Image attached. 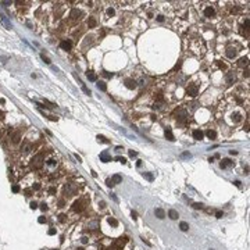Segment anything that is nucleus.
I'll use <instances>...</instances> for the list:
<instances>
[{"label": "nucleus", "mask_w": 250, "mask_h": 250, "mask_svg": "<svg viewBox=\"0 0 250 250\" xmlns=\"http://www.w3.org/2000/svg\"><path fill=\"white\" fill-rule=\"evenodd\" d=\"M96 86H97V89H99V90H102V92H106V90H107V86H106L104 82H97Z\"/></svg>", "instance_id": "a211bd4d"}, {"label": "nucleus", "mask_w": 250, "mask_h": 250, "mask_svg": "<svg viewBox=\"0 0 250 250\" xmlns=\"http://www.w3.org/2000/svg\"><path fill=\"white\" fill-rule=\"evenodd\" d=\"M129 156H131V157H136L138 153L136 152H133V150H129Z\"/></svg>", "instance_id": "ea45409f"}, {"label": "nucleus", "mask_w": 250, "mask_h": 250, "mask_svg": "<svg viewBox=\"0 0 250 250\" xmlns=\"http://www.w3.org/2000/svg\"><path fill=\"white\" fill-rule=\"evenodd\" d=\"M193 209L194 210H202L203 209V203H193Z\"/></svg>", "instance_id": "b1692460"}, {"label": "nucleus", "mask_w": 250, "mask_h": 250, "mask_svg": "<svg viewBox=\"0 0 250 250\" xmlns=\"http://www.w3.org/2000/svg\"><path fill=\"white\" fill-rule=\"evenodd\" d=\"M111 181H113V184H114V185H115V184H121L122 177H121V175H118V174H115V175H113Z\"/></svg>", "instance_id": "4468645a"}, {"label": "nucleus", "mask_w": 250, "mask_h": 250, "mask_svg": "<svg viewBox=\"0 0 250 250\" xmlns=\"http://www.w3.org/2000/svg\"><path fill=\"white\" fill-rule=\"evenodd\" d=\"M77 250H83V249H82V247H79V249H77Z\"/></svg>", "instance_id": "bf43d9fd"}, {"label": "nucleus", "mask_w": 250, "mask_h": 250, "mask_svg": "<svg viewBox=\"0 0 250 250\" xmlns=\"http://www.w3.org/2000/svg\"><path fill=\"white\" fill-rule=\"evenodd\" d=\"M18 140H20V135H18V133H17L15 136L13 138V142H14V143H18Z\"/></svg>", "instance_id": "4c0bfd02"}, {"label": "nucleus", "mask_w": 250, "mask_h": 250, "mask_svg": "<svg viewBox=\"0 0 250 250\" xmlns=\"http://www.w3.org/2000/svg\"><path fill=\"white\" fill-rule=\"evenodd\" d=\"M215 217L217 218H222L224 217V213H222V211H217V213H215Z\"/></svg>", "instance_id": "e433bc0d"}, {"label": "nucleus", "mask_w": 250, "mask_h": 250, "mask_svg": "<svg viewBox=\"0 0 250 250\" xmlns=\"http://www.w3.org/2000/svg\"><path fill=\"white\" fill-rule=\"evenodd\" d=\"M86 75H88L89 81H92V82H96V81H97V77H96V74H95V72H92V71H88V72H86Z\"/></svg>", "instance_id": "2eb2a0df"}, {"label": "nucleus", "mask_w": 250, "mask_h": 250, "mask_svg": "<svg viewBox=\"0 0 250 250\" xmlns=\"http://www.w3.org/2000/svg\"><path fill=\"white\" fill-rule=\"evenodd\" d=\"M70 17H71L72 20H77V18H79V17H81V11H78L77 8H74L72 11H71V14H70Z\"/></svg>", "instance_id": "ddd939ff"}, {"label": "nucleus", "mask_w": 250, "mask_h": 250, "mask_svg": "<svg viewBox=\"0 0 250 250\" xmlns=\"http://www.w3.org/2000/svg\"><path fill=\"white\" fill-rule=\"evenodd\" d=\"M11 189H13V192H14V193H18V192H20V186H18V185H13V188H11Z\"/></svg>", "instance_id": "7c9ffc66"}, {"label": "nucleus", "mask_w": 250, "mask_h": 250, "mask_svg": "<svg viewBox=\"0 0 250 250\" xmlns=\"http://www.w3.org/2000/svg\"><path fill=\"white\" fill-rule=\"evenodd\" d=\"M131 215H132V218H133V219H136V218H138V213H136V211H133V210H132V213H131Z\"/></svg>", "instance_id": "a19ab883"}, {"label": "nucleus", "mask_w": 250, "mask_h": 250, "mask_svg": "<svg viewBox=\"0 0 250 250\" xmlns=\"http://www.w3.org/2000/svg\"><path fill=\"white\" fill-rule=\"evenodd\" d=\"M232 164H234V161H231V160L225 158V160H222V161H221V168H228V167H231Z\"/></svg>", "instance_id": "9b49d317"}, {"label": "nucleus", "mask_w": 250, "mask_h": 250, "mask_svg": "<svg viewBox=\"0 0 250 250\" xmlns=\"http://www.w3.org/2000/svg\"><path fill=\"white\" fill-rule=\"evenodd\" d=\"M239 64H240V65L247 64V57H245V58H240V60H239Z\"/></svg>", "instance_id": "72a5a7b5"}, {"label": "nucleus", "mask_w": 250, "mask_h": 250, "mask_svg": "<svg viewBox=\"0 0 250 250\" xmlns=\"http://www.w3.org/2000/svg\"><path fill=\"white\" fill-rule=\"evenodd\" d=\"M25 194H26V196H31V189H26V190H25Z\"/></svg>", "instance_id": "3c124183"}, {"label": "nucleus", "mask_w": 250, "mask_h": 250, "mask_svg": "<svg viewBox=\"0 0 250 250\" xmlns=\"http://www.w3.org/2000/svg\"><path fill=\"white\" fill-rule=\"evenodd\" d=\"M229 153L232 154V156H236V154H238V152H236V150H231V152H229Z\"/></svg>", "instance_id": "864d4df0"}, {"label": "nucleus", "mask_w": 250, "mask_h": 250, "mask_svg": "<svg viewBox=\"0 0 250 250\" xmlns=\"http://www.w3.org/2000/svg\"><path fill=\"white\" fill-rule=\"evenodd\" d=\"M88 25L90 26V28H95V26H96V20H95V18H89Z\"/></svg>", "instance_id": "4be33fe9"}, {"label": "nucleus", "mask_w": 250, "mask_h": 250, "mask_svg": "<svg viewBox=\"0 0 250 250\" xmlns=\"http://www.w3.org/2000/svg\"><path fill=\"white\" fill-rule=\"evenodd\" d=\"M41 209L43 210V211H45V210H47V206H46L45 203H42V204H41Z\"/></svg>", "instance_id": "49530a36"}, {"label": "nucleus", "mask_w": 250, "mask_h": 250, "mask_svg": "<svg viewBox=\"0 0 250 250\" xmlns=\"http://www.w3.org/2000/svg\"><path fill=\"white\" fill-rule=\"evenodd\" d=\"M232 79H235V77H232V74H229V75H228V82L231 83V82H232Z\"/></svg>", "instance_id": "37998d69"}, {"label": "nucleus", "mask_w": 250, "mask_h": 250, "mask_svg": "<svg viewBox=\"0 0 250 250\" xmlns=\"http://www.w3.org/2000/svg\"><path fill=\"white\" fill-rule=\"evenodd\" d=\"M65 219H67V215H65V214H60V215H58V221H60V222H65Z\"/></svg>", "instance_id": "a878e982"}, {"label": "nucleus", "mask_w": 250, "mask_h": 250, "mask_svg": "<svg viewBox=\"0 0 250 250\" xmlns=\"http://www.w3.org/2000/svg\"><path fill=\"white\" fill-rule=\"evenodd\" d=\"M41 57H42V60H43V61L46 63V64H50V63H51V61H50V60H49V58H47V57L45 56V54H42Z\"/></svg>", "instance_id": "c756f323"}, {"label": "nucleus", "mask_w": 250, "mask_h": 250, "mask_svg": "<svg viewBox=\"0 0 250 250\" xmlns=\"http://www.w3.org/2000/svg\"><path fill=\"white\" fill-rule=\"evenodd\" d=\"M100 207H102V209H104V207H106V203L104 202H100Z\"/></svg>", "instance_id": "5fc2aeb1"}, {"label": "nucleus", "mask_w": 250, "mask_h": 250, "mask_svg": "<svg viewBox=\"0 0 250 250\" xmlns=\"http://www.w3.org/2000/svg\"><path fill=\"white\" fill-rule=\"evenodd\" d=\"M54 192H56V189H54V188H50V189H49V193H54Z\"/></svg>", "instance_id": "603ef678"}, {"label": "nucleus", "mask_w": 250, "mask_h": 250, "mask_svg": "<svg viewBox=\"0 0 250 250\" xmlns=\"http://www.w3.org/2000/svg\"><path fill=\"white\" fill-rule=\"evenodd\" d=\"M47 164H49V165H53V164H54V160H49Z\"/></svg>", "instance_id": "6e6d98bb"}, {"label": "nucleus", "mask_w": 250, "mask_h": 250, "mask_svg": "<svg viewBox=\"0 0 250 250\" xmlns=\"http://www.w3.org/2000/svg\"><path fill=\"white\" fill-rule=\"evenodd\" d=\"M81 242L83 243V245H86V243H88V238H86V236H82V238H81Z\"/></svg>", "instance_id": "58836bf2"}, {"label": "nucleus", "mask_w": 250, "mask_h": 250, "mask_svg": "<svg viewBox=\"0 0 250 250\" xmlns=\"http://www.w3.org/2000/svg\"><path fill=\"white\" fill-rule=\"evenodd\" d=\"M106 184H107V186H110V188H111V186L114 185V184H113V181H111V179H107V181H106Z\"/></svg>", "instance_id": "79ce46f5"}, {"label": "nucleus", "mask_w": 250, "mask_h": 250, "mask_svg": "<svg viewBox=\"0 0 250 250\" xmlns=\"http://www.w3.org/2000/svg\"><path fill=\"white\" fill-rule=\"evenodd\" d=\"M60 47L63 49V50H71L72 45H71V42L70 41H63L61 43H60Z\"/></svg>", "instance_id": "7ed1b4c3"}, {"label": "nucleus", "mask_w": 250, "mask_h": 250, "mask_svg": "<svg viewBox=\"0 0 250 250\" xmlns=\"http://www.w3.org/2000/svg\"><path fill=\"white\" fill-rule=\"evenodd\" d=\"M142 240H143V243H146V245H147V246H152V243L149 242V240H147V239H145V238H142Z\"/></svg>", "instance_id": "a18cd8bd"}, {"label": "nucleus", "mask_w": 250, "mask_h": 250, "mask_svg": "<svg viewBox=\"0 0 250 250\" xmlns=\"http://www.w3.org/2000/svg\"><path fill=\"white\" fill-rule=\"evenodd\" d=\"M210 250H213V249H210Z\"/></svg>", "instance_id": "052dcab7"}, {"label": "nucleus", "mask_w": 250, "mask_h": 250, "mask_svg": "<svg viewBox=\"0 0 250 250\" xmlns=\"http://www.w3.org/2000/svg\"><path fill=\"white\" fill-rule=\"evenodd\" d=\"M56 250H57V249H56Z\"/></svg>", "instance_id": "680f3d73"}, {"label": "nucleus", "mask_w": 250, "mask_h": 250, "mask_svg": "<svg viewBox=\"0 0 250 250\" xmlns=\"http://www.w3.org/2000/svg\"><path fill=\"white\" fill-rule=\"evenodd\" d=\"M157 21L163 22V21H164V17H163V15H158V17H157Z\"/></svg>", "instance_id": "09e8293b"}, {"label": "nucleus", "mask_w": 250, "mask_h": 250, "mask_svg": "<svg viewBox=\"0 0 250 250\" xmlns=\"http://www.w3.org/2000/svg\"><path fill=\"white\" fill-rule=\"evenodd\" d=\"M204 15L207 17V18H211V17L215 15V11H214V8L213 7H207L206 10H204Z\"/></svg>", "instance_id": "39448f33"}, {"label": "nucleus", "mask_w": 250, "mask_h": 250, "mask_svg": "<svg viewBox=\"0 0 250 250\" xmlns=\"http://www.w3.org/2000/svg\"><path fill=\"white\" fill-rule=\"evenodd\" d=\"M107 222H108L111 226H118V221H117L115 218H113V217H108V218H107Z\"/></svg>", "instance_id": "f3484780"}, {"label": "nucleus", "mask_w": 250, "mask_h": 250, "mask_svg": "<svg viewBox=\"0 0 250 250\" xmlns=\"http://www.w3.org/2000/svg\"><path fill=\"white\" fill-rule=\"evenodd\" d=\"M203 136H204V133H203L200 129H194L193 131V138L196 139V140H202Z\"/></svg>", "instance_id": "20e7f679"}, {"label": "nucleus", "mask_w": 250, "mask_h": 250, "mask_svg": "<svg viewBox=\"0 0 250 250\" xmlns=\"http://www.w3.org/2000/svg\"><path fill=\"white\" fill-rule=\"evenodd\" d=\"M115 160L122 163V164H127V158H124V157H115Z\"/></svg>", "instance_id": "cd10ccee"}, {"label": "nucleus", "mask_w": 250, "mask_h": 250, "mask_svg": "<svg viewBox=\"0 0 250 250\" xmlns=\"http://www.w3.org/2000/svg\"><path fill=\"white\" fill-rule=\"evenodd\" d=\"M97 140H99V142H102V143H108V140H107L103 135H97Z\"/></svg>", "instance_id": "5701e85b"}, {"label": "nucleus", "mask_w": 250, "mask_h": 250, "mask_svg": "<svg viewBox=\"0 0 250 250\" xmlns=\"http://www.w3.org/2000/svg\"><path fill=\"white\" fill-rule=\"evenodd\" d=\"M97 225H99V224H97V222H92V224H90V226H93V228H96Z\"/></svg>", "instance_id": "4d7b16f0"}, {"label": "nucleus", "mask_w": 250, "mask_h": 250, "mask_svg": "<svg viewBox=\"0 0 250 250\" xmlns=\"http://www.w3.org/2000/svg\"><path fill=\"white\" fill-rule=\"evenodd\" d=\"M100 160L103 163H110L111 161V156L107 153V152H103V153L100 154Z\"/></svg>", "instance_id": "f03ea898"}, {"label": "nucleus", "mask_w": 250, "mask_h": 250, "mask_svg": "<svg viewBox=\"0 0 250 250\" xmlns=\"http://www.w3.org/2000/svg\"><path fill=\"white\" fill-rule=\"evenodd\" d=\"M38 222H39V224H45V222H46V217H43V215L39 217L38 218Z\"/></svg>", "instance_id": "2f4dec72"}, {"label": "nucleus", "mask_w": 250, "mask_h": 250, "mask_svg": "<svg viewBox=\"0 0 250 250\" xmlns=\"http://www.w3.org/2000/svg\"><path fill=\"white\" fill-rule=\"evenodd\" d=\"M82 90H83V92H85V93H86V95H92V92H90V90H89V89L86 88V86H85V85H82Z\"/></svg>", "instance_id": "c85d7f7f"}, {"label": "nucleus", "mask_w": 250, "mask_h": 250, "mask_svg": "<svg viewBox=\"0 0 250 250\" xmlns=\"http://www.w3.org/2000/svg\"><path fill=\"white\" fill-rule=\"evenodd\" d=\"M225 54H226L228 58H235V57H236V50H235V49H228Z\"/></svg>", "instance_id": "9d476101"}, {"label": "nucleus", "mask_w": 250, "mask_h": 250, "mask_svg": "<svg viewBox=\"0 0 250 250\" xmlns=\"http://www.w3.org/2000/svg\"><path fill=\"white\" fill-rule=\"evenodd\" d=\"M175 114H177L178 120H185L186 118V111L185 110H178V111H175Z\"/></svg>", "instance_id": "f8f14e48"}, {"label": "nucleus", "mask_w": 250, "mask_h": 250, "mask_svg": "<svg viewBox=\"0 0 250 250\" xmlns=\"http://www.w3.org/2000/svg\"><path fill=\"white\" fill-rule=\"evenodd\" d=\"M207 136H209V139H215L217 138V132L214 129H209L207 131Z\"/></svg>", "instance_id": "dca6fc26"}, {"label": "nucleus", "mask_w": 250, "mask_h": 250, "mask_svg": "<svg viewBox=\"0 0 250 250\" xmlns=\"http://www.w3.org/2000/svg\"><path fill=\"white\" fill-rule=\"evenodd\" d=\"M154 214H156V217L160 218V219L165 218V211H164L163 209H156V210H154Z\"/></svg>", "instance_id": "423d86ee"}, {"label": "nucleus", "mask_w": 250, "mask_h": 250, "mask_svg": "<svg viewBox=\"0 0 250 250\" xmlns=\"http://www.w3.org/2000/svg\"><path fill=\"white\" fill-rule=\"evenodd\" d=\"M107 14H108V15H110V17H113L114 14H115V10H114L113 7H110V8H108V10H107Z\"/></svg>", "instance_id": "bb28decb"}, {"label": "nucleus", "mask_w": 250, "mask_h": 250, "mask_svg": "<svg viewBox=\"0 0 250 250\" xmlns=\"http://www.w3.org/2000/svg\"><path fill=\"white\" fill-rule=\"evenodd\" d=\"M143 177H145L147 181H150V182L154 179V175L152 174V172H143Z\"/></svg>", "instance_id": "aec40b11"}, {"label": "nucleus", "mask_w": 250, "mask_h": 250, "mask_svg": "<svg viewBox=\"0 0 250 250\" xmlns=\"http://www.w3.org/2000/svg\"><path fill=\"white\" fill-rule=\"evenodd\" d=\"M186 92H188V95H189L190 97H196L197 95H199V89L196 88V86H189Z\"/></svg>", "instance_id": "f257e3e1"}, {"label": "nucleus", "mask_w": 250, "mask_h": 250, "mask_svg": "<svg viewBox=\"0 0 250 250\" xmlns=\"http://www.w3.org/2000/svg\"><path fill=\"white\" fill-rule=\"evenodd\" d=\"M1 4L7 7V6H10V4H11V1H1Z\"/></svg>", "instance_id": "de8ad7c7"}, {"label": "nucleus", "mask_w": 250, "mask_h": 250, "mask_svg": "<svg viewBox=\"0 0 250 250\" xmlns=\"http://www.w3.org/2000/svg\"><path fill=\"white\" fill-rule=\"evenodd\" d=\"M72 210L74 211H81L82 210V206H81V202H75L72 204Z\"/></svg>", "instance_id": "6ab92c4d"}, {"label": "nucleus", "mask_w": 250, "mask_h": 250, "mask_svg": "<svg viewBox=\"0 0 250 250\" xmlns=\"http://www.w3.org/2000/svg\"><path fill=\"white\" fill-rule=\"evenodd\" d=\"M56 232H57L56 228H50V229L47 231V234H49V235H56Z\"/></svg>", "instance_id": "f704fd0d"}, {"label": "nucleus", "mask_w": 250, "mask_h": 250, "mask_svg": "<svg viewBox=\"0 0 250 250\" xmlns=\"http://www.w3.org/2000/svg\"><path fill=\"white\" fill-rule=\"evenodd\" d=\"M29 207H31L32 210H36V209H38V203H36V202H32L31 204H29Z\"/></svg>", "instance_id": "473e14b6"}, {"label": "nucleus", "mask_w": 250, "mask_h": 250, "mask_svg": "<svg viewBox=\"0 0 250 250\" xmlns=\"http://www.w3.org/2000/svg\"><path fill=\"white\" fill-rule=\"evenodd\" d=\"M75 157H77V160H78V161H79V163L82 161V160H81V157H79V156H78V154H75Z\"/></svg>", "instance_id": "13d9d810"}, {"label": "nucleus", "mask_w": 250, "mask_h": 250, "mask_svg": "<svg viewBox=\"0 0 250 250\" xmlns=\"http://www.w3.org/2000/svg\"><path fill=\"white\" fill-rule=\"evenodd\" d=\"M104 77H106V78H113V74H110V72H106V71H104Z\"/></svg>", "instance_id": "c03bdc74"}, {"label": "nucleus", "mask_w": 250, "mask_h": 250, "mask_svg": "<svg viewBox=\"0 0 250 250\" xmlns=\"http://www.w3.org/2000/svg\"><path fill=\"white\" fill-rule=\"evenodd\" d=\"M168 217L171 218V219H178V217H179V214H178V211L177 210H174V209H171L168 211Z\"/></svg>", "instance_id": "6e6552de"}, {"label": "nucleus", "mask_w": 250, "mask_h": 250, "mask_svg": "<svg viewBox=\"0 0 250 250\" xmlns=\"http://www.w3.org/2000/svg\"><path fill=\"white\" fill-rule=\"evenodd\" d=\"M164 135H165V138L168 139L169 142H174V140H175V138H174V135H172V132H171V129H169V128H167V129H165Z\"/></svg>", "instance_id": "0eeeda50"}, {"label": "nucleus", "mask_w": 250, "mask_h": 250, "mask_svg": "<svg viewBox=\"0 0 250 250\" xmlns=\"http://www.w3.org/2000/svg\"><path fill=\"white\" fill-rule=\"evenodd\" d=\"M179 228H181V231H184V232L189 231V225H188L186 222H181V224H179Z\"/></svg>", "instance_id": "412c9836"}, {"label": "nucleus", "mask_w": 250, "mask_h": 250, "mask_svg": "<svg viewBox=\"0 0 250 250\" xmlns=\"http://www.w3.org/2000/svg\"><path fill=\"white\" fill-rule=\"evenodd\" d=\"M182 157H184V158H190V157H192V154L188 153V152H185V153H182Z\"/></svg>", "instance_id": "c9c22d12"}, {"label": "nucleus", "mask_w": 250, "mask_h": 250, "mask_svg": "<svg viewBox=\"0 0 250 250\" xmlns=\"http://www.w3.org/2000/svg\"><path fill=\"white\" fill-rule=\"evenodd\" d=\"M22 150H24L25 153H28V152L31 150V145H29V143H25V145L22 146Z\"/></svg>", "instance_id": "393cba45"}, {"label": "nucleus", "mask_w": 250, "mask_h": 250, "mask_svg": "<svg viewBox=\"0 0 250 250\" xmlns=\"http://www.w3.org/2000/svg\"><path fill=\"white\" fill-rule=\"evenodd\" d=\"M110 196L113 197V200H115V202H118V199H117V196H115V194H114V193H111V194H110Z\"/></svg>", "instance_id": "8fccbe9b"}, {"label": "nucleus", "mask_w": 250, "mask_h": 250, "mask_svg": "<svg viewBox=\"0 0 250 250\" xmlns=\"http://www.w3.org/2000/svg\"><path fill=\"white\" fill-rule=\"evenodd\" d=\"M125 86L128 89H135L136 88V82L133 81V79H127L125 81Z\"/></svg>", "instance_id": "1a4fd4ad"}]
</instances>
